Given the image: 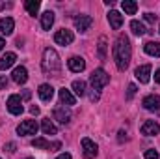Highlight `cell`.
I'll use <instances>...</instances> for the list:
<instances>
[{
  "label": "cell",
  "mask_w": 160,
  "mask_h": 159,
  "mask_svg": "<svg viewBox=\"0 0 160 159\" xmlns=\"http://www.w3.org/2000/svg\"><path fill=\"white\" fill-rule=\"evenodd\" d=\"M130 58H132L130 40L125 34H119V38L116 40V45H114V60H116V66L119 71H125L128 68Z\"/></svg>",
  "instance_id": "cell-1"
},
{
  "label": "cell",
  "mask_w": 160,
  "mask_h": 159,
  "mask_svg": "<svg viewBox=\"0 0 160 159\" xmlns=\"http://www.w3.org/2000/svg\"><path fill=\"white\" fill-rule=\"evenodd\" d=\"M41 68L47 75H52V77H58L60 69H62V60L58 56V52L54 49H45L43 51V60H41Z\"/></svg>",
  "instance_id": "cell-2"
},
{
  "label": "cell",
  "mask_w": 160,
  "mask_h": 159,
  "mask_svg": "<svg viewBox=\"0 0 160 159\" xmlns=\"http://www.w3.org/2000/svg\"><path fill=\"white\" fill-rule=\"evenodd\" d=\"M89 82H91V86H93L95 90H101V88H104V86L110 82V75H108L102 68H99V69H95V71L91 73Z\"/></svg>",
  "instance_id": "cell-3"
},
{
  "label": "cell",
  "mask_w": 160,
  "mask_h": 159,
  "mask_svg": "<svg viewBox=\"0 0 160 159\" xmlns=\"http://www.w3.org/2000/svg\"><path fill=\"white\" fill-rule=\"evenodd\" d=\"M6 105H8V111H9L13 116H19V114H22V111H24V107H22V99H21L17 94L9 96Z\"/></svg>",
  "instance_id": "cell-4"
},
{
  "label": "cell",
  "mask_w": 160,
  "mask_h": 159,
  "mask_svg": "<svg viewBox=\"0 0 160 159\" xmlns=\"http://www.w3.org/2000/svg\"><path fill=\"white\" fill-rule=\"evenodd\" d=\"M97 152H99V146L91 139L84 137L82 139V154H84V159H93L97 156Z\"/></svg>",
  "instance_id": "cell-5"
},
{
  "label": "cell",
  "mask_w": 160,
  "mask_h": 159,
  "mask_svg": "<svg viewBox=\"0 0 160 159\" xmlns=\"http://www.w3.org/2000/svg\"><path fill=\"white\" fill-rule=\"evenodd\" d=\"M38 129H39V125H38L36 120H24V122L17 127V133H19V135H36Z\"/></svg>",
  "instance_id": "cell-6"
},
{
  "label": "cell",
  "mask_w": 160,
  "mask_h": 159,
  "mask_svg": "<svg viewBox=\"0 0 160 159\" xmlns=\"http://www.w3.org/2000/svg\"><path fill=\"white\" fill-rule=\"evenodd\" d=\"M73 40H75V34L71 30H67V28H62V30H58L54 34V41L58 45H71Z\"/></svg>",
  "instance_id": "cell-7"
},
{
  "label": "cell",
  "mask_w": 160,
  "mask_h": 159,
  "mask_svg": "<svg viewBox=\"0 0 160 159\" xmlns=\"http://www.w3.org/2000/svg\"><path fill=\"white\" fill-rule=\"evenodd\" d=\"M54 120H58L60 123H69L71 122V111L69 109H65V105H58L56 109H54Z\"/></svg>",
  "instance_id": "cell-8"
},
{
  "label": "cell",
  "mask_w": 160,
  "mask_h": 159,
  "mask_svg": "<svg viewBox=\"0 0 160 159\" xmlns=\"http://www.w3.org/2000/svg\"><path fill=\"white\" fill-rule=\"evenodd\" d=\"M134 75H136V79L140 80L142 84H147V82L151 80V66H149V64H143V66L136 68Z\"/></svg>",
  "instance_id": "cell-9"
},
{
  "label": "cell",
  "mask_w": 160,
  "mask_h": 159,
  "mask_svg": "<svg viewBox=\"0 0 160 159\" xmlns=\"http://www.w3.org/2000/svg\"><path fill=\"white\" fill-rule=\"evenodd\" d=\"M143 109L147 111H160V96L157 94H151V96H145L143 101H142Z\"/></svg>",
  "instance_id": "cell-10"
},
{
  "label": "cell",
  "mask_w": 160,
  "mask_h": 159,
  "mask_svg": "<svg viewBox=\"0 0 160 159\" xmlns=\"http://www.w3.org/2000/svg\"><path fill=\"white\" fill-rule=\"evenodd\" d=\"M91 23H93V19L89 15H77L75 17V28L78 32H88L89 26H91Z\"/></svg>",
  "instance_id": "cell-11"
},
{
  "label": "cell",
  "mask_w": 160,
  "mask_h": 159,
  "mask_svg": "<svg viewBox=\"0 0 160 159\" xmlns=\"http://www.w3.org/2000/svg\"><path fill=\"white\" fill-rule=\"evenodd\" d=\"M158 133H160V125L155 120L143 122V125H142V135H145V137H155V135H158Z\"/></svg>",
  "instance_id": "cell-12"
},
{
  "label": "cell",
  "mask_w": 160,
  "mask_h": 159,
  "mask_svg": "<svg viewBox=\"0 0 160 159\" xmlns=\"http://www.w3.org/2000/svg\"><path fill=\"white\" fill-rule=\"evenodd\" d=\"M67 66H69V69H71L73 73H80V71L86 69V60L80 58V56H71V58L67 60Z\"/></svg>",
  "instance_id": "cell-13"
},
{
  "label": "cell",
  "mask_w": 160,
  "mask_h": 159,
  "mask_svg": "<svg viewBox=\"0 0 160 159\" xmlns=\"http://www.w3.org/2000/svg\"><path fill=\"white\" fill-rule=\"evenodd\" d=\"M13 30H15V21L11 17H2L0 19V32L4 36H11Z\"/></svg>",
  "instance_id": "cell-14"
},
{
  "label": "cell",
  "mask_w": 160,
  "mask_h": 159,
  "mask_svg": "<svg viewBox=\"0 0 160 159\" xmlns=\"http://www.w3.org/2000/svg\"><path fill=\"white\" fill-rule=\"evenodd\" d=\"M11 79H13V82H17V84H24V82L28 80V71H26V68H22V66L15 68L13 73H11Z\"/></svg>",
  "instance_id": "cell-15"
},
{
  "label": "cell",
  "mask_w": 160,
  "mask_h": 159,
  "mask_svg": "<svg viewBox=\"0 0 160 159\" xmlns=\"http://www.w3.org/2000/svg\"><path fill=\"white\" fill-rule=\"evenodd\" d=\"M15 60H17V54H15V52H6V54L0 58V71L9 69V68L15 64Z\"/></svg>",
  "instance_id": "cell-16"
},
{
  "label": "cell",
  "mask_w": 160,
  "mask_h": 159,
  "mask_svg": "<svg viewBox=\"0 0 160 159\" xmlns=\"http://www.w3.org/2000/svg\"><path fill=\"white\" fill-rule=\"evenodd\" d=\"M108 23H110V26H112L114 30H119L121 25H123V15H121L119 11L112 9V11L108 13Z\"/></svg>",
  "instance_id": "cell-17"
},
{
  "label": "cell",
  "mask_w": 160,
  "mask_h": 159,
  "mask_svg": "<svg viewBox=\"0 0 160 159\" xmlns=\"http://www.w3.org/2000/svg\"><path fill=\"white\" fill-rule=\"evenodd\" d=\"M38 94H39L41 101H50L52 96H54V88H52L50 84H41L39 90H38Z\"/></svg>",
  "instance_id": "cell-18"
},
{
  "label": "cell",
  "mask_w": 160,
  "mask_h": 159,
  "mask_svg": "<svg viewBox=\"0 0 160 159\" xmlns=\"http://www.w3.org/2000/svg\"><path fill=\"white\" fill-rule=\"evenodd\" d=\"M60 99H62V103H65L67 107H71V105H75L77 103V97L71 94V90H67V88H62L60 90Z\"/></svg>",
  "instance_id": "cell-19"
},
{
  "label": "cell",
  "mask_w": 160,
  "mask_h": 159,
  "mask_svg": "<svg viewBox=\"0 0 160 159\" xmlns=\"http://www.w3.org/2000/svg\"><path fill=\"white\" fill-rule=\"evenodd\" d=\"M143 49H145V52H147L149 56L160 58V43L158 41H147V43L143 45Z\"/></svg>",
  "instance_id": "cell-20"
},
{
  "label": "cell",
  "mask_w": 160,
  "mask_h": 159,
  "mask_svg": "<svg viewBox=\"0 0 160 159\" xmlns=\"http://www.w3.org/2000/svg\"><path fill=\"white\" fill-rule=\"evenodd\" d=\"M52 25H54V13L52 11H45L41 15V26H43V30H50Z\"/></svg>",
  "instance_id": "cell-21"
},
{
  "label": "cell",
  "mask_w": 160,
  "mask_h": 159,
  "mask_svg": "<svg viewBox=\"0 0 160 159\" xmlns=\"http://www.w3.org/2000/svg\"><path fill=\"white\" fill-rule=\"evenodd\" d=\"M41 129H43V133H45V135H56V133H58L56 125L52 123V120H50V118H45L43 122H41Z\"/></svg>",
  "instance_id": "cell-22"
},
{
  "label": "cell",
  "mask_w": 160,
  "mask_h": 159,
  "mask_svg": "<svg viewBox=\"0 0 160 159\" xmlns=\"http://www.w3.org/2000/svg\"><path fill=\"white\" fill-rule=\"evenodd\" d=\"M39 6H41L39 0H26V2H24V8H26V11H28L30 15H34V17L39 13Z\"/></svg>",
  "instance_id": "cell-23"
},
{
  "label": "cell",
  "mask_w": 160,
  "mask_h": 159,
  "mask_svg": "<svg viewBox=\"0 0 160 159\" xmlns=\"http://www.w3.org/2000/svg\"><path fill=\"white\" fill-rule=\"evenodd\" d=\"M121 8H123V11H125L127 15H134L136 9H138V4H136L134 0H123V2H121Z\"/></svg>",
  "instance_id": "cell-24"
},
{
  "label": "cell",
  "mask_w": 160,
  "mask_h": 159,
  "mask_svg": "<svg viewBox=\"0 0 160 159\" xmlns=\"http://www.w3.org/2000/svg\"><path fill=\"white\" fill-rule=\"evenodd\" d=\"M130 30H132V34H136V36H143L147 30H145V26H143V23H140V21H130Z\"/></svg>",
  "instance_id": "cell-25"
},
{
  "label": "cell",
  "mask_w": 160,
  "mask_h": 159,
  "mask_svg": "<svg viewBox=\"0 0 160 159\" xmlns=\"http://www.w3.org/2000/svg\"><path fill=\"white\" fill-rule=\"evenodd\" d=\"M73 92L77 96H84L86 94V82L84 80H73Z\"/></svg>",
  "instance_id": "cell-26"
},
{
  "label": "cell",
  "mask_w": 160,
  "mask_h": 159,
  "mask_svg": "<svg viewBox=\"0 0 160 159\" xmlns=\"http://www.w3.org/2000/svg\"><path fill=\"white\" fill-rule=\"evenodd\" d=\"M32 146L34 148H43V150H50V142L47 139H43V137L41 139H34L32 140Z\"/></svg>",
  "instance_id": "cell-27"
},
{
  "label": "cell",
  "mask_w": 160,
  "mask_h": 159,
  "mask_svg": "<svg viewBox=\"0 0 160 159\" xmlns=\"http://www.w3.org/2000/svg\"><path fill=\"white\" fill-rule=\"evenodd\" d=\"M106 38L104 36H101V40H99V58L101 60H106Z\"/></svg>",
  "instance_id": "cell-28"
},
{
  "label": "cell",
  "mask_w": 160,
  "mask_h": 159,
  "mask_svg": "<svg viewBox=\"0 0 160 159\" xmlns=\"http://www.w3.org/2000/svg\"><path fill=\"white\" fill-rule=\"evenodd\" d=\"M136 84H128V88H127V99H132L134 96H136Z\"/></svg>",
  "instance_id": "cell-29"
},
{
  "label": "cell",
  "mask_w": 160,
  "mask_h": 159,
  "mask_svg": "<svg viewBox=\"0 0 160 159\" xmlns=\"http://www.w3.org/2000/svg\"><path fill=\"white\" fill-rule=\"evenodd\" d=\"M160 156H158V152L157 150H147L145 152V159H158Z\"/></svg>",
  "instance_id": "cell-30"
},
{
  "label": "cell",
  "mask_w": 160,
  "mask_h": 159,
  "mask_svg": "<svg viewBox=\"0 0 160 159\" xmlns=\"http://www.w3.org/2000/svg\"><path fill=\"white\" fill-rule=\"evenodd\" d=\"M99 97H101V92L93 88V92H89V99L91 101H99Z\"/></svg>",
  "instance_id": "cell-31"
},
{
  "label": "cell",
  "mask_w": 160,
  "mask_h": 159,
  "mask_svg": "<svg viewBox=\"0 0 160 159\" xmlns=\"http://www.w3.org/2000/svg\"><path fill=\"white\" fill-rule=\"evenodd\" d=\"M6 88H8V77L0 75V90H6Z\"/></svg>",
  "instance_id": "cell-32"
},
{
  "label": "cell",
  "mask_w": 160,
  "mask_h": 159,
  "mask_svg": "<svg viewBox=\"0 0 160 159\" xmlns=\"http://www.w3.org/2000/svg\"><path fill=\"white\" fill-rule=\"evenodd\" d=\"M143 17H145L147 23H157V15H155V13H145Z\"/></svg>",
  "instance_id": "cell-33"
},
{
  "label": "cell",
  "mask_w": 160,
  "mask_h": 159,
  "mask_svg": "<svg viewBox=\"0 0 160 159\" xmlns=\"http://www.w3.org/2000/svg\"><path fill=\"white\" fill-rule=\"evenodd\" d=\"M60 148H62V142H58V140L50 144V152H56V150H60Z\"/></svg>",
  "instance_id": "cell-34"
},
{
  "label": "cell",
  "mask_w": 160,
  "mask_h": 159,
  "mask_svg": "<svg viewBox=\"0 0 160 159\" xmlns=\"http://www.w3.org/2000/svg\"><path fill=\"white\" fill-rule=\"evenodd\" d=\"M4 150H8V152H15V142H8V144L4 146Z\"/></svg>",
  "instance_id": "cell-35"
},
{
  "label": "cell",
  "mask_w": 160,
  "mask_h": 159,
  "mask_svg": "<svg viewBox=\"0 0 160 159\" xmlns=\"http://www.w3.org/2000/svg\"><path fill=\"white\" fill-rule=\"evenodd\" d=\"M30 112H32L34 116H38V114H39V107H36V105H34V107H30Z\"/></svg>",
  "instance_id": "cell-36"
},
{
  "label": "cell",
  "mask_w": 160,
  "mask_h": 159,
  "mask_svg": "<svg viewBox=\"0 0 160 159\" xmlns=\"http://www.w3.org/2000/svg\"><path fill=\"white\" fill-rule=\"evenodd\" d=\"M155 82H158V84H160V68L155 71Z\"/></svg>",
  "instance_id": "cell-37"
},
{
  "label": "cell",
  "mask_w": 160,
  "mask_h": 159,
  "mask_svg": "<svg viewBox=\"0 0 160 159\" xmlns=\"http://www.w3.org/2000/svg\"><path fill=\"white\" fill-rule=\"evenodd\" d=\"M56 159H71V156L69 154H62V156H58Z\"/></svg>",
  "instance_id": "cell-38"
},
{
  "label": "cell",
  "mask_w": 160,
  "mask_h": 159,
  "mask_svg": "<svg viewBox=\"0 0 160 159\" xmlns=\"http://www.w3.org/2000/svg\"><path fill=\"white\" fill-rule=\"evenodd\" d=\"M4 45H6V41H4V38H0V51L4 49Z\"/></svg>",
  "instance_id": "cell-39"
},
{
  "label": "cell",
  "mask_w": 160,
  "mask_h": 159,
  "mask_svg": "<svg viewBox=\"0 0 160 159\" xmlns=\"http://www.w3.org/2000/svg\"><path fill=\"white\" fill-rule=\"evenodd\" d=\"M24 159H34V157H24Z\"/></svg>",
  "instance_id": "cell-40"
}]
</instances>
